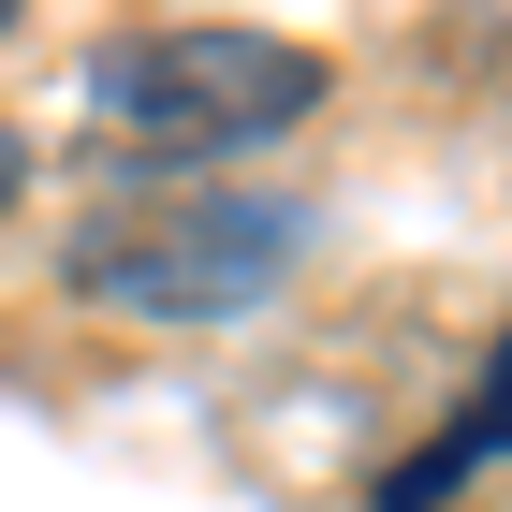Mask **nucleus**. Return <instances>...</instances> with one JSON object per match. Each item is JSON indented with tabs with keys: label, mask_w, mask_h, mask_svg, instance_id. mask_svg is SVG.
Returning a JSON list of instances; mask_svg holds the SVG:
<instances>
[{
	"label": "nucleus",
	"mask_w": 512,
	"mask_h": 512,
	"mask_svg": "<svg viewBox=\"0 0 512 512\" xmlns=\"http://www.w3.org/2000/svg\"><path fill=\"white\" fill-rule=\"evenodd\" d=\"M293 118H322V44H278V30H132L88 59V132L132 161L278 147Z\"/></svg>",
	"instance_id": "1"
},
{
	"label": "nucleus",
	"mask_w": 512,
	"mask_h": 512,
	"mask_svg": "<svg viewBox=\"0 0 512 512\" xmlns=\"http://www.w3.org/2000/svg\"><path fill=\"white\" fill-rule=\"evenodd\" d=\"M308 249L293 191H132L74 235V293L118 322H235L264 308Z\"/></svg>",
	"instance_id": "2"
},
{
	"label": "nucleus",
	"mask_w": 512,
	"mask_h": 512,
	"mask_svg": "<svg viewBox=\"0 0 512 512\" xmlns=\"http://www.w3.org/2000/svg\"><path fill=\"white\" fill-rule=\"evenodd\" d=\"M498 439H512V337H498V381H483V410H469V425H439L425 454H410V469L381 483V512H439L454 483L483 469V454H498Z\"/></svg>",
	"instance_id": "3"
},
{
	"label": "nucleus",
	"mask_w": 512,
	"mask_h": 512,
	"mask_svg": "<svg viewBox=\"0 0 512 512\" xmlns=\"http://www.w3.org/2000/svg\"><path fill=\"white\" fill-rule=\"evenodd\" d=\"M15 191H30V132L0 118V205H15Z\"/></svg>",
	"instance_id": "4"
},
{
	"label": "nucleus",
	"mask_w": 512,
	"mask_h": 512,
	"mask_svg": "<svg viewBox=\"0 0 512 512\" xmlns=\"http://www.w3.org/2000/svg\"><path fill=\"white\" fill-rule=\"evenodd\" d=\"M0 30H15V0H0Z\"/></svg>",
	"instance_id": "5"
}]
</instances>
